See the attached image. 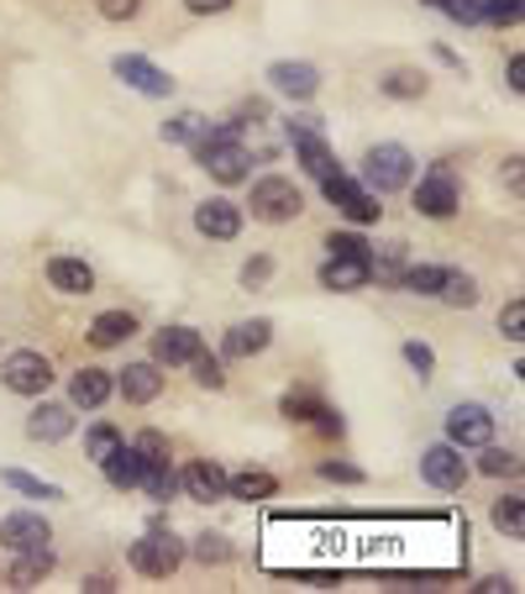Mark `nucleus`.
Returning a JSON list of instances; mask_svg holds the SVG:
<instances>
[{
    "mask_svg": "<svg viewBox=\"0 0 525 594\" xmlns=\"http://www.w3.org/2000/svg\"><path fill=\"white\" fill-rule=\"evenodd\" d=\"M378 90H384L389 101H420V95H425V74H420V69H389V74L378 80Z\"/></svg>",
    "mask_w": 525,
    "mask_h": 594,
    "instance_id": "obj_31",
    "label": "nucleus"
},
{
    "mask_svg": "<svg viewBox=\"0 0 525 594\" xmlns=\"http://www.w3.org/2000/svg\"><path fill=\"white\" fill-rule=\"evenodd\" d=\"M48 284L58 295H90V290H95V269H90L84 258L58 253V258H48Z\"/></svg>",
    "mask_w": 525,
    "mask_h": 594,
    "instance_id": "obj_19",
    "label": "nucleus"
},
{
    "mask_svg": "<svg viewBox=\"0 0 525 594\" xmlns=\"http://www.w3.org/2000/svg\"><path fill=\"white\" fill-rule=\"evenodd\" d=\"M468 474L472 468H468V458H463V447H452V442H436V447L420 453V479L431 489H446V494H452V489L468 485Z\"/></svg>",
    "mask_w": 525,
    "mask_h": 594,
    "instance_id": "obj_10",
    "label": "nucleus"
},
{
    "mask_svg": "<svg viewBox=\"0 0 525 594\" xmlns=\"http://www.w3.org/2000/svg\"><path fill=\"white\" fill-rule=\"evenodd\" d=\"M110 74L127 84V90L148 95V101H168V95H174L168 69H158L153 58H142V54H116V58H110Z\"/></svg>",
    "mask_w": 525,
    "mask_h": 594,
    "instance_id": "obj_7",
    "label": "nucleus"
},
{
    "mask_svg": "<svg viewBox=\"0 0 525 594\" xmlns=\"http://www.w3.org/2000/svg\"><path fill=\"white\" fill-rule=\"evenodd\" d=\"M489 521H494L499 537H525V500H521V494H504V500H494Z\"/></svg>",
    "mask_w": 525,
    "mask_h": 594,
    "instance_id": "obj_30",
    "label": "nucleus"
},
{
    "mask_svg": "<svg viewBox=\"0 0 525 594\" xmlns=\"http://www.w3.org/2000/svg\"><path fill=\"white\" fill-rule=\"evenodd\" d=\"M189 552H195V558H200V563H206V568H221V563H232V541L221 537V532H200V537H195V547H189Z\"/></svg>",
    "mask_w": 525,
    "mask_h": 594,
    "instance_id": "obj_36",
    "label": "nucleus"
},
{
    "mask_svg": "<svg viewBox=\"0 0 525 594\" xmlns=\"http://www.w3.org/2000/svg\"><path fill=\"white\" fill-rule=\"evenodd\" d=\"M189 369H195V384H200V389H226V363H221V358H210L206 348L189 358Z\"/></svg>",
    "mask_w": 525,
    "mask_h": 594,
    "instance_id": "obj_38",
    "label": "nucleus"
},
{
    "mask_svg": "<svg viewBox=\"0 0 525 594\" xmlns=\"http://www.w3.org/2000/svg\"><path fill=\"white\" fill-rule=\"evenodd\" d=\"M195 159H200V168H206L210 179H221V185H242V179L253 174V153L242 148V137L206 142V148H195Z\"/></svg>",
    "mask_w": 525,
    "mask_h": 594,
    "instance_id": "obj_8",
    "label": "nucleus"
},
{
    "mask_svg": "<svg viewBox=\"0 0 525 594\" xmlns=\"http://www.w3.org/2000/svg\"><path fill=\"white\" fill-rule=\"evenodd\" d=\"M179 563H184V541L174 537V532H163L158 521H153V532H148V537L131 541V568H137V573H148V579H168Z\"/></svg>",
    "mask_w": 525,
    "mask_h": 594,
    "instance_id": "obj_6",
    "label": "nucleus"
},
{
    "mask_svg": "<svg viewBox=\"0 0 525 594\" xmlns=\"http://www.w3.org/2000/svg\"><path fill=\"white\" fill-rule=\"evenodd\" d=\"M320 189H326V200H331V206H337L352 226H373V221L384 217V206H378L384 195H373V189L358 185V179H352V174H341V168H337V174H326Z\"/></svg>",
    "mask_w": 525,
    "mask_h": 594,
    "instance_id": "obj_4",
    "label": "nucleus"
},
{
    "mask_svg": "<svg viewBox=\"0 0 525 594\" xmlns=\"http://www.w3.org/2000/svg\"><path fill=\"white\" fill-rule=\"evenodd\" d=\"M363 185L373 195H394V189L416 185V153L405 142H378L363 153Z\"/></svg>",
    "mask_w": 525,
    "mask_h": 594,
    "instance_id": "obj_1",
    "label": "nucleus"
},
{
    "mask_svg": "<svg viewBox=\"0 0 525 594\" xmlns=\"http://www.w3.org/2000/svg\"><path fill=\"white\" fill-rule=\"evenodd\" d=\"M326 253H341V258H368L373 247H368L358 232H331V237H326Z\"/></svg>",
    "mask_w": 525,
    "mask_h": 594,
    "instance_id": "obj_44",
    "label": "nucleus"
},
{
    "mask_svg": "<svg viewBox=\"0 0 525 594\" xmlns=\"http://www.w3.org/2000/svg\"><path fill=\"white\" fill-rule=\"evenodd\" d=\"M195 232L210 237V243H236V237H242V206L226 200V195L200 200V206H195Z\"/></svg>",
    "mask_w": 525,
    "mask_h": 594,
    "instance_id": "obj_12",
    "label": "nucleus"
},
{
    "mask_svg": "<svg viewBox=\"0 0 525 594\" xmlns=\"http://www.w3.org/2000/svg\"><path fill=\"white\" fill-rule=\"evenodd\" d=\"M137 489H148L158 505H168V500L179 494V474H174L168 463H148V468H142V485H137Z\"/></svg>",
    "mask_w": 525,
    "mask_h": 594,
    "instance_id": "obj_32",
    "label": "nucleus"
},
{
    "mask_svg": "<svg viewBox=\"0 0 525 594\" xmlns=\"http://www.w3.org/2000/svg\"><path fill=\"white\" fill-rule=\"evenodd\" d=\"M48 573H52V547H26V552H16L5 584H11V590H37Z\"/></svg>",
    "mask_w": 525,
    "mask_h": 594,
    "instance_id": "obj_23",
    "label": "nucleus"
},
{
    "mask_svg": "<svg viewBox=\"0 0 525 594\" xmlns=\"http://www.w3.org/2000/svg\"><path fill=\"white\" fill-rule=\"evenodd\" d=\"M436 300H442V305H452V311H472V305H478V279H472V273L446 269V279H442V290H436Z\"/></svg>",
    "mask_w": 525,
    "mask_h": 594,
    "instance_id": "obj_28",
    "label": "nucleus"
},
{
    "mask_svg": "<svg viewBox=\"0 0 525 594\" xmlns=\"http://www.w3.org/2000/svg\"><path fill=\"white\" fill-rule=\"evenodd\" d=\"M510 90H515V95L525 90V58H521V54L510 58Z\"/></svg>",
    "mask_w": 525,
    "mask_h": 594,
    "instance_id": "obj_54",
    "label": "nucleus"
},
{
    "mask_svg": "<svg viewBox=\"0 0 525 594\" xmlns=\"http://www.w3.org/2000/svg\"><path fill=\"white\" fill-rule=\"evenodd\" d=\"M200 132H206V116L200 110H179V116L163 121V142H195Z\"/></svg>",
    "mask_w": 525,
    "mask_h": 594,
    "instance_id": "obj_37",
    "label": "nucleus"
},
{
    "mask_svg": "<svg viewBox=\"0 0 525 594\" xmlns=\"http://www.w3.org/2000/svg\"><path fill=\"white\" fill-rule=\"evenodd\" d=\"M131 447H137L142 468H148V463H168V436H163V432H142Z\"/></svg>",
    "mask_w": 525,
    "mask_h": 594,
    "instance_id": "obj_41",
    "label": "nucleus"
},
{
    "mask_svg": "<svg viewBox=\"0 0 525 594\" xmlns=\"http://www.w3.org/2000/svg\"><path fill=\"white\" fill-rule=\"evenodd\" d=\"M399 352H405V363H410V369H416L420 378H431V374H436V352L425 348V342H405Z\"/></svg>",
    "mask_w": 525,
    "mask_h": 594,
    "instance_id": "obj_46",
    "label": "nucleus"
},
{
    "mask_svg": "<svg viewBox=\"0 0 525 594\" xmlns=\"http://www.w3.org/2000/svg\"><path fill=\"white\" fill-rule=\"evenodd\" d=\"M420 5H436V11H442V0H420Z\"/></svg>",
    "mask_w": 525,
    "mask_h": 594,
    "instance_id": "obj_55",
    "label": "nucleus"
},
{
    "mask_svg": "<svg viewBox=\"0 0 525 594\" xmlns=\"http://www.w3.org/2000/svg\"><path fill=\"white\" fill-rule=\"evenodd\" d=\"M311 427H315L320 436H341V432H347V421H341V416H337L331 406H320V410H315V421H311Z\"/></svg>",
    "mask_w": 525,
    "mask_h": 594,
    "instance_id": "obj_49",
    "label": "nucleus"
},
{
    "mask_svg": "<svg viewBox=\"0 0 525 594\" xmlns=\"http://www.w3.org/2000/svg\"><path fill=\"white\" fill-rule=\"evenodd\" d=\"M499 331H504L510 342H521V337H525V300H521V295H515L510 305H504V311H499Z\"/></svg>",
    "mask_w": 525,
    "mask_h": 594,
    "instance_id": "obj_43",
    "label": "nucleus"
},
{
    "mask_svg": "<svg viewBox=\"0 0 525 594\" xmlns=\"http://www.w3.org/2000/svg\"><path fill=\"white\" fill-rule=\"evenodd\" d=\"M69 432H74V406L43 400V406L26 416V436H32V442H63Z\"/></svg>",
    "mask_w": 525,
    "mask_h": 594,
    "instance_id": "obj_20",
    "label": "nucleus"
},
{
    "mask_svg": "<svg viewBox=\"0 0 525 594\" xmlns=\"http://www.w3.org/2000/svg\"><path fill=\"white\" fill-rule=\"evenodd\" d=\"M268 90L294 101V106H305V101H315V90H320V69L305 63V58H279V63H268Z\"/></svg>",
    "mask_w": 525,
    "mask_h": 594,
    "instance_id": "obj_9",
    "label": "nucleus"
},
{
    "mask_svg": "<svg viewBox=\"0 0 525 594\" xmlns=\"http://www.w3.org/2000/svg\"><path fill=\"white\" fill-rule=\"evenodd\" d=\"M289 137H305V132H320V116H311V110H300V116H289L284 121Z\"/></svg>",
    "mask_w": 525,
    "mask_h": 594,
    "instance_id": "obj_51",
    "label": "nucleus"
},
{
    "mask_svg": "<svg viewBox=\"0 0 525 594\" xmlns=\"http://www.w3.org/2000/svg\"><path fill=\"white\" fill-rule=\"evenodd\" d=\"M442 11L457 27H478L483 22V0H442Z\"/></svg>",
    "mask_w": 525,
    "mask_h": 594,
    "instance_id": "obj_42",
    "label": "nucleus"
},
{
    "mask_svg": "<svg viewBox=\"0 0 525 594\" xmlns=\"http://www.w3.org/2000/svg\"><path fill=\"white\" fill-rule=\"evenodd\" d=\"M110 395H116L110 369H79V374L69 378V406L74 410H101Z\"/></svg>",
    "mask_w": 525,
    "mask_h": 594,
    "instance_id": "obj_17",
    "label": "nucleus"
},
{
    "mask_svg": "<svg viewBox=\"0 0 525 594\" xmlns=\"http://www.w3.org/2000/svg\"><path fill=\"white\" fill-rule=\"evenodd\" d=\"M315 474L331 479V485H363V468H352V463H320Z\"/></svg>",
    "mask_w": 525,
    "mask_h": 594,
    "instance_id": "obj_47",
    "label": "nucleus"
},
{
    "mask_svg": "<svg viewBox=\"0 0 525 594\" xmlns=\"http://www.w3.org/2000/svg\"><path fill=\"white\" fill-rule=\"evenodd\" d=\"M116 395L127 406H153L158 395H163V369L158 363H127L121 378H116Z\"/></svg>",
    "mask_w": 525,
    "mask_h": 594,
    "instance_id": "obj_15",
    "label": "nucleus"
},
{
    "mask_svg": "<svg viewBox=\"0 0 525 594\" xmlns=\"http://www.w3.org/2000/svg\"><path fill=\"white\" fill-rule=\"evenodd\" d=\"M457 206H463V185H457L452 163H431L416 185V211L420 217H431V221H452L457 217Z\"/></svg>",
    "mask_w": 525,
    "mask_h": 594,
    "instance_id": "obj_3",
    "label": "nucleus"
},
{
    "mask_svg": "<svg viewBox=\"0 0 525 594\" xmlns=\"http://www.w3.org/2000/svg\"><path fill=\"white\" fill-rule=\"evenodd\" d=\"M273 342V322L268 316H253V322H236L221 342V358H258L262 348Z\"/></svg>",
    "mask_w": 525,
    "mask_h": 594,
    "instance_id": "obj_18",
    "label": "nucleus"
},
{
    "mask_svg": "<svg viewBox=\"0 0 525 594\" xmlns=\"http://www.w3.org/2000/svg\"><path fill=\"white\" fill-rule=\"evenodd\" d=\"M247 211H253V221H262V226H284V221H294L300 211H305V195H300L294 179H284V174H268V179L253 185Z\"/></svg>",
    "mask_w": 525,
    "mask_h": 594,
    "instance_id": "obj_2",
    "label": "nucleus"
},
{
    "mask_svg": "<svg viewBox=\"0 0 525 594\" xmlns=\"http://www.w3.org/2000/svg\"><path fill=\"white\" fill-rule=\"evenodd\" d=\"M226 494H232V500H273V494H279V479L262 474V468H242V474H226Z\"/></svg>",
    "mask_w": 525,
    "mask_h": 594,
    "instance_id": "obj_26",
    "label": "nucleus"
},
{
    "mask_svg": "<svg viewBox=\"0 0 525 594\" xmlns=\"http://www.w3.org/2000/svg\"><path fill=\"white\" fill-rule=\"evenodd\" d=\"M368 269L378 273V284H394L405 269V243H384L378 253H368Z\"/></svg>",
    "mask_w": 525,
    "mask_h": 594,
    "instance_id": "obj_35",
    "label": "nucleus"
},
{
    "mask_svg": "<svg viewBox=\"0 0 525 594\" xmlns=\"http://www.w3.org/2000/svg\"><path fill=\"white\" fill-rule=\"evenodd\" d=\"M268 279H273V258H268V253H258V258L242 264V284H247V290H262Z\"/></svg>",
    "mask_w": 525,
    "mask_h": 594,
    "instance_id": "obj_45",
    "label": "nucleus"
},
{
    "mask_svg": "<svg viewBox=\"0 0 525 594\" xmlns=\"http://www.w3.org/2000/svg\"><path fill=\"white\" fill-rule=\"evenodd\" d=\"M121 442H127V436L116 432L110 421H95V427H90V436H84V458H90V463H105L110 453H116V447H121Z\"/></svg>",
    "mask_w": 525,
    "mask_h": 594,
    "instance_id": "obj_33",
    "label": "nucleus"
},
{
    "mask_svg": "<svg viewBox=\"0 0 525 594\" xmlns=\"http://www.w3.org/2000/svg\"><path fill=\"white\" fill-rule=\"evenodd\" d=\"M179 489L189 500H226V468L221 463H189L179 474Z\"/></svg>",
    "mask_w": 525,
    "mask_h": 594,
    "instance_id": "obj_21",
    "label": "nucleus"
},
{
    "mask_svg": "<svg viewBox=\"0 0 525 594\" xmlns=\"http://www.w3.org/2000/svg\"><path fill=\"white\" fill-rule=\"evenodd\" d=\"M320 406H326V400H320V395H311V389H289L279 410H284L289 421H315V410H320Z\"/></svg>",
    "mask_w": 525,
    "mask_h": 594,
    "instance_id": "obj_39",
    "label": "nucleus"
},
{
    "mask_svg": "<svg viewBox=\"0 0 525 594\" xmlns=\"http://www.w3.org/2000/svg\"><path fill=\"white\" fill-rule=\"evenodd\" d=\"M142 11V0H101V16L105 22H131Z\"/></svg>",
    "mask_w": 525,
    "mask_h": 594,
    "instance_id": "obj_48",
    "label": "nucleus"
},
{
    "mask_svg": "<svg viewBox=\"0 0 525 594\" xmlns=\"http://www.w3.org/2000/svg\"><path fill=\"white\" fill-rule=\"evenodd\" d=\"M446 442L452 447H483L494 442V410L489 406H452L446 410Z\"/></svg>",
    "mask_w": 525,
    "mask_h": 594,
    "instance_id": "obj_11",
    "label": "nucleus"
},
{
    "mask_svg": "<svg viewBox=\"0 0 525 594\" xmlns=\"http://www.w3.org/2000/svg\"><path fill=\"white\" fill-rule=\"evenodd\" d=\"M0 384H5L11 395H26V400H32V395H48L52 363L37 348H16L0 358Z\"/></svg>",
    "mask_w": 525,
    "mask_h": 594,
    "instance_id": "obj_5",
    "label": "nucleus"
},
{
    "mask_svg": "<svg viewBox=\"0 0 525 594\" xmlns=\"http://www.w3.org/2000/svg\"><path fill=\"white\" fill-rule=\"evenodd\" d=\"M368 279H373L368 258H341V253H331V258L320 264V290H337V295L368 290Z\"/></svg>",
    "mask_w": 525,
    "mask_h": 594,
    "instance_id": "obj_16",
    "label": "nucleus"
},
{
    "mask_svg": "<svg viewBox=\"0 0 525 594\" xmlns=\"http://www.w3.org/2000/svg\"><path fill=\"white\" fill-rule=\"evenodd\" d=\"M294 142V159L305 163V174L311 179H326V174H337L341 163H337V153H331V142L320 132H305V137H289Z\"/></svg>",
    "mask_w": 525,
    "mask_h": 594,
    "instance_id": "obj_22",
    "label": "nucleus"
},
{
    "mask_svg": "<svg viewBox=\"0 0 525 594\" xmlns=\"http://www.w3.org/2000/svg\"><path fill=\"white\" fill-rule=\"evenodd\" d=\"M525 16V0H483V22L489 27H515Z\"/></svg>",
    "mask_w": 525,
    "mask_h": 594,
    "instance_id": "obj_40",
    "label": "nucleus"
},
{
    "mask_svg": "<svg viewBox=\"0 0 525 594\" xmlns=\"http://www.w3.org/2000/svg\"><path fill=\"white\" fill-rule=\"evenodd\" d=\"M472 590H478V594H510V590H515V584H510L504 573H489V579H478Z\"/></svg>",
    "mask_w": 525,
    "mask_h": 594,
    "instance_id": "obj_52",
    "label": "nucleus"
},
{
    "mask_svg": "<svg viewBox=\"0 0 525 594\" xmlns=\"http://www.w3.org/2000/svg\"><path fill=\"white\" fill-rule=\"evenodd\" d=\"M0 485H11L26 500H63V485H48V479H37L26 468H0Z\"/></svg>",
    "mask_w": 525,
    "mask_h": 594,
    "instance_id": "obj_29",
    "label": "nucleus"
},
{
    "mask_svg": "<svg viewBox=\"0 0 525 594\" xmlns=\"http://www.w3.org/2000/svg\"><path fill=\"white\" fill-rule=\"evenodd\" d=\"M137 337V316L131 311H101L95 322H90V342L95 348H121Z\"/></svg>",
    "mask_w": 525,
    "mask_h": 594,
    "instance_id": "obj_24",
    "label": "nucleus"
},
{
    "mask_svg": "<svg viewBox=\"0 0 525 594\" xmlns=\"http://www.w3.org/2000/svg\"><path fill=\"white\" fill-rule=\"evenodd\" d=\"M478 474H489V479H515V474H521V458H515L510 447H494V442H483Z\"/></svg>",
    "mask_w": 525,
    "mask_h": 594,
    "instance_id": "obj_34",
    "label": "nucleus"
},
{
    "mask_svg": "<svg viewBox=\"0 0 525 594\" xmlns=\"http://www.w3.org/2000/svg\"><path fill=\"white\" fill-rule=\"evenodd\" d=\"M101 468H105V485L121 489V494L142 485V458H137V447H127V442H121V447H116V453H110Z\"/></svg>",
    "mask_w": 525,
    "mask_h": 594,
    "instance_id": "obj_25",
    "label": "nucleus"
},
{
    "mask_svg": "<svg viewBox=\"0 0 525 594\" xmlns=\"http://www.w3.org/2000/svg\"><path fill=\"white\" fill-rule=\"evenodd\" d=\"M442 279H446V269H436V264H405L394 284H399L405 295H431V300H436V290H442Z\"/></svg>",
    "mask_w": 525,
    "mask_h": 594,
    "instance_id": "obj_27",
    "label": "nucleus"
},
{
    "mask_svg": "<svg viewBox=\"0 0 525 594\" xmlns=\"http://www.w3.org/2000/svg\"><path fill=\"white\" fill-rule=\"evenodd\" d=\"M236 0H184V11L189 16H221V11H232Z\"/></svg>",
    "mask_w": 525,
    "mask_h": 594,
    "instance_id": "obj_50",
    "label": "nucleus"
},
{
    "mask_svg": "<svg viewBox=\"0 0 525 594\" xmlns=\"http://www.w3.org/2000/svg\"><path fill=\"white\" fill-rule=\"evenodd\" d=\"M52 541V526L43 521L37 511H11L0 521V547L5 552H26V547H48Z\"/></svg>",
    "mask_w": 525,
    "mask_h": 594,
    "instance_id": "obj_13",
    "label": "nucleus"
},
{
    "mask_svg": "<svg viewBox=\"0 0 525 594\" xmlns=\"http://www.w3.org/2000/svg\"><path fill=\"white\" fill-rule=\"evenodd\" d=\"M84 590H90V594H110V590H116V579H110V573H90V579H84Z\"/></svg>",
    "mask_w": 525,
    "mask_h": 594,
    "instance_id": "obj_53",
    "label": "nucleus"
},
{
    "mask_svg": "<svg viewBox=\"0 0 525 594\" xmlns=\"http://www.w3.org/2000/svg\"><path fill=\"white\" fill-rule=\"evenodd\" d=\"M206 348L195 326H163L153 337V363L158 369H189V358Z\"/></svg>",
    "mask_w": 525,
    "mask_h": 594,
    "instance_id": "obj_14",
    "label": "nucleus"
}]
</instances>
